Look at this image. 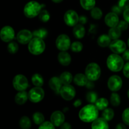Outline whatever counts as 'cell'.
Here are the masks:
<instances>
[{
	"label": "cell",
	"instance_id": "cell-1",
	"mask_svg": "<svg viewBox=\"0 0 129 129\" xmlns=\"http://www.w3.org/2000/svg\"><path fill=\"white\" fill-rule=\"evenodd\" d=\"M98 109L95 105L89 104L84 106L79 112V118L83 122L90 123L98 118Z\"/></svg>",
	"mask_w": 129,
	"mask_h": 129
},
{
	"label": "cell",
	"instance_id": "cell-2",
	"mask_svg": "<svg viewBox=\"0 0 129 129\" xmlns=\"http://www.w3.org/2000/svg\"><path fill=\"white\" fill-rule=\"evenodd\" d=\"M107 67L113 72L120 71L124 66L123 59L117 54H113L108 57L107 60Z\"/></svg>",
	"mask_w": 129,
	"mask_h": 129
},
{
	"label": "cell",
	"instance_id": "cell-3",
	"mask_svg": "<svg viewBox=\"0 0 129 129\" xmlns=\"http://www.w3.org/2000/svg\"><path fill=\"white\" fill-rule=\"evenodd\" d=\"M42 5L37 1H31L25 5L23 9V13L25 16L29 18L35 17L40 14L42 11Z\"/></svg>",
	"mask_w": 129,
	"mask_h": 129
},
{
	"label": "cell",
	"instance_id": "cell-4",
	"mask_svg": "<svg viewBox=\"0 0 129 129\" xmlns=\"http://www.w3.org/2000/svg\"><path fill=\"white\" fill-rule=\"evenodd\" d=\"M28 49L31 54L35 55L42 54L45 49V44L43 39L34 37L28 43Z\"/></svg>",
	"mask_w": 129,
	"mask_h": 129
},
{
	"label": "cell",
	"instance_id": "cell-5",
	"mask_svg": "<svg viewBox=\"0 0 129 129\" xmlns=\"http://www.w3.org/2000/svg\"><path fill=\"white\" fill-rule=\"evenodd\" d=\"M85 75L88 80L92 81L98 80L101 76L100 67L95 62L89 63L86 68Z\"/></svg>",
	"mask_w": 129,
	"mask_h": 129
},
{
	"label": "cell",
	"instance_id": "cell-6",
	"mask_svg": "<svg viewBox=\"0 0 129 129\" xmlns=\"http://www.w3.org/2000/svg\"><path fill=\"white\" fill-rule=\"evenodd\" d=\"M13 86L14 88L18 91H25L28 86L27 78L22 74H17L13 79Z\"/></svg>",
	"mask_w": 129,
	"mask_h": 129
},
{
	"label": "cell",
	"instance_id": "cell-7",
	"mask_svg": "<svg viewBox=\"0 0 129 129\" xmlns=\"http://www.w3.org/2000/svg\"><path fill=\"white\" fill-rule=\"evenodd\" d=\"M45 93L41 87L35 86L28 92V99L33 103H39L44 98Z\"/></svg>",
	"mask_w": 129,
	"mask_h": 129
},
{
	"label": "cell",
	"instance_id": "cell-8",
	"mask_svg": "<svg viewBox=\"0 0 129 129\" xmlns=\"http://www.w3.org/2000/svg\"><path fill=\"white\" fill-rule=\"evenodd\" d=\"M57 48L60 51H66L71 47V40L66 34L59 35L55 41Z\"/></svg>",
	"mask_w": 129,
	"mask_h": 129
},
{
	"label": "cell",
	"instance_id": "cell-9",
	"mask_svg": "<svg viewBox=\"0 0 129 129\" xmlns=\"http://www.w3.org/2000/svg\"><path fill=\"white\" fill-rule=\"evenodd\" d=\"M79 17L78 13L73 10H68L64 16L65 23L69 26H74L79 22Z\"/></svg>",
	"mask_w": 129,
	"mask_h": 129
},
{
	"label": "cell",
	"instance_id": "cell-10",
	"mask_svg": "<svg viewBox=\"0 0 129 129\" xmlns=\"http://www.w3.org/2000/svg\"><path fill=\"white\" fill-rule=\"evenodd\" d=\"M60 94L63 99L69 101L75 97L76 90L73 86L70 84H65L60 89Z\"/></svg>",
	"mask_w": 129,
	"mask_h": 129
},
{
	"label": "cell",
	"instance_id": "cell-11",
	"mask_svg": "<svg viewBox=\"0 0 129 129\" xmlns=\"http://www.w3.org/2000/svg\"><path fill=\"white\" fill-rule=\"evenodd\" d=\"M122 78L117 75H113L108 81V87L112 91L116 92L119 91L122 87Z\"/></svg>",
	"mask_w": 129,
	"mask_h": 129
},
{
	"label": "cell",
	"instance_id": "cell-12",
	"mask_svg": "<svg viewBox=\"0 0 129 129\" xmlns=\"http://www.w3.org/2000/svg\"><path fill=\"white\" fill-rule=\"evenodd\" d=\"M0 38L5 42H10L15 38V31L10 26H5L0 31Z\"/></svg>",
	"mask_w": 129,
	"mask_h": 129
},
{
	"label": "cell",
	"instance_id": "cell-13",
	"mask_svg": "<svg viewBox=\"0 0 129 129\" xmlns=\"http://www.w3.org/2000/svg\"><path fill=\"white\" fill-rule=\"evenodd\" d=\"M110 49L113 52L114 54H121L123 53L127 49L126 44L122 40L117 39L114 40L111 42L109 45Z\"/></svg>",
	"mask_w": 129,
	"mask_h": 129
},
{
	"label": "cell",
	"instance_id": "cell-14",
	"mask_svg": "<svg viewBox=\"0 0 129 129\" xmlns=\"http://www.w3.org/2000/svg\"><path fill=\"white\" fill-rule=\"evenodd\" d=\"M33 37L32 32L26 29L20 30L16 35V39L21 44H28Z\"/></svg>",
	"mask_w": 129,
	"mask_h": 129
},
{
	"label": "cell",
	"instance_id": "cell-15",
	"mask_svg": "<svg viewBox=\"0 0 129 129\" xmlns=\"http://www.w3.org/2000/svg\"><path fill=\"white\" fill-rule=\"evenodd\" d=\"M65 121V116L60 111H55L53 112L50 116V122L55 127H60Z\"/></svg>",
	"mask_w": 129,
	"mask_h": 129
},
{
	"label": "cell",
	"instance_id": "cell-16",
	"mask_svg": "<svg viewBox=\"0 0 129 129\" xmlns=\"http://www.w3.org/2000/svg\"><path fill=\"white\" fill-rule=\"evenodd\" d=\"M105 22L107 26L110 28L117 26L119 23L118 15L113 12L108 13L105 18Z\"/></svg>",
	"mask_w": 129,
	"mask_h": 129
},
{
	"label": "cell",
	"instance_id": "cell-17",
	"mask_svg": "<svg viewBox=\"0 0 129 129\" xmlns=\"http://www.w3.org/2000/svg\"><path fill=\"white\" fill-rule=\"evenodd\" d=\"M49 84L50 88L52 89L54 91H55L56 93H60V89L62 86V83L61 80H60V78H57V77H52L51 79L49 80Z\"/></svg>",
	"mask_w": 129,
	"mask_h": 129
},
{
	"label": "cell",
	"instance_id": "cell-18",
	"mask_svg": "<svg viewBox=\"0 0 129 129\" xmlns=\"http://www.w3.org/2000/svg\"><path fill=\"white\" fill-rule=\"evenodd\" d=\"M91 129H109L108 121L103 117L96 118L92 122Z\"/></svg>",
	"mask_w": 129,
	"mask_h": 129
},
{
	"label": "cell",
	"instance_id": "cell-19",
	"mask_svg": "<svg viewBox=\"0 0 129 129\" xmlns=\"http://www.w3.org/2000/svg\"><path fill=\"white\" fill-rule=\"evenodd\" d=\"M58 60L61 65L68 66L71 62V57L66 51H62L58 55Z\"/></svg>",
	"mask_w": 129,
	"mask_h": 129
},
{
	"label": "cell",
	"instance_id": "cell-20",
	"mask_svg": "<svg viewBox=\"0 0 129 129\" xmlns=\"http://www.w3.org/2000/svg\"><path fill=\"white\" fill-rule=\"evenodd\" d=\"M28 99V93H27V92L25 91H19L15 97V103L20 105L25 104Z\"/></svg>",
	"mask_w": 129,
	"mask_h": 129
},
{
	"label": "cell",
	"instance_id": "cell-21",
	"mask_svg": "<svg viewBox=\"0 0 129 129\" xmlns=\"http://www.w3.org/2000/svg\"><path fill=\"white\" fill-rule=\"evenodd\" d=\"M73 81L76 85L79 86H84L86 85L88 81V79L85 74H83L82 73H78V74H76L75 76L74 77Z\"/></svg>",
	"mask_w": 129,
	"mask_h": 129
},
{
	"label": "cell",
	"instance_id": "cell-22",
	"mask_svg": "<svg viewBox=\"0 0 129 129\" xmlns=\"http://www.w3.org/2000/svg\"><path fill=\"white\" fill-rule=\"evenodd\" d=\"M85 28H84L83 25L81 24H77L76 25L74 26L73 28V34L74 36L75 37L76 39H81L83 38L85 35Z\"/></svg>",
	"mask_w": 129,
	"mask_h": 129
},
{
	"label": "cell",
	"instance_id": "cell-23",
	"mask_svg": "<svg viewBox=\"0 0 129 129\" xmlns=\"http://www.w3.org/2000/svg\"><path fill=\"white\" fill-rule=\"evenodd\" d=\"M111 40L110 37L109 35H107L106 34H103V35H100L98 37V40H97V43H98V45L102 47H106L109 46L110 44H111Z\"/></svg>",
	"mask_w": 129,
	"mask_h": 129
},
{
	"label": "cell",
	"instance_id": "cell-24",
	"mask_svg": "<svg viewBox=\"0 0 129 129\" xmlns=\"http://www.w3.org/2000/svg\"><path fill=\"white\" fill-rule=\"evenodd\" d=\"M121 34H122V30L117 26L111 28L108 31V35L113 40L119 39L121 36Z\"/></svg>",
	"mask_w": 129,
	"mask_h": 129
},
{
	"label": "cell",
	"instance_id": "cell-25",
	"mask_svg": "<svg viewBox=\"0 0 129 129\" xmlns=\"http://www.w3.org/2000/svg\"><path fill=\"white\" fill-rule=\"evenodd\" d=\"M60 79L62 84L65 85V84H69L71 83L72 81L73 80V77L71 73L66 71L60 74Z\"/></svg>",
	"mask_w": 129,
	"mask_h": 129
},
{
	"label": "cell",
	"instance_id": "cell-26",
	"mask_svg": "<svg viewBox=\"0 0 129 129\" xmlns=\"http://www.w3.org/2000/svg\"><path fill=\"white\" fill-rule=\"evenodd\" d=\"M19 125L21 129H30L31 127V122L28 117L23 116L20 118Z\"/></svg>",
	"mask_w": 129,
	"mask_h": 129
},
{
	"label": "cell",
	"instance_id": "cell-27",
	"mask_svg": "<svg viewBox=\"0 0 129 129\" xmlns=\"http://www.w3.org/2000/svg\"><path fill=\"white\" fill-rule=\"evenodd\" d=\"M31 82L35 86L42 87L44 84V79L41 74L36 73V74H34L31 77Z\"/></svg>",
	"mask_w": 129,
	"mask_h": 129
},
{
	"label": "cell",
	"instance_id": "cell-28",
	"mask_svg": "<svg viewBox=\"0 0 129 129\" xmlns=\"http://www.w3.org/2000/svg\"><path fill=\"white\" fill-rule=\"evenodd\" d=\"M81 6L86 10H91L95 6V0H80Z\"/></svg>",
	"mask_w": 129,
	"mask_h": 129
},
{
	"label": "cell",
	"instance_id": "cell-29",
	"mask_svg": "<svg viewBox=\"0 0 129 129\" xmlns=\"http://www.w3.org/2000/svg\"><path fill=\"white\" fill-rule=\"evenodd\" d=\"M95 106L98 108V110H104L108 107V101L105 98H99L96 102Z\"/></svg>",
	"mask_w": 129,
	"mask_h": 129
},
{
	"label": "cell",
	"instance_id": "cell-30",
	"mask_svg": "<svg viewBox=\"0 0 129 129\" xmlns=\"http://www.w3.org/2000/svg\"><path fill=\"white\" fill-rule=\"evenodd\" d=\"M115 115L114 111L113 109L110 108H107L106 109H105L104 110H103V113H102V117H103L104 119H105L106 120L110 121L112 120L113 118Z\"/></svg>",
	"mask_w": 129,
	"mask_h": 129
},
{
	"label": "cell",
	"instance_id": "cell-31",
	"mask_svg": "<svg viewBox=\"0 0 129 129\" xmlns=\"http://www.w3.org/2000/svg\"><path fill=\"white\" fill-rule=\"evenodd\" d=\"M33 37L39 39H44L47 37L48 34L47 30L45 28H40L39 30H36L32 32Z\"/></svg>",
	"mask_w": 129,
	"mask_h": 129
},
{
	"label": "cell",
	"instance_id": "cell-32",
	"mask_svg": "<svg viewBox=\"0 0 129 129\" xmlns=\"http://www.w3.org/2000/svg\"><path fill=\"white\" fill-rule=\"evenodd\" d=\"M32 118L34 122L37 125H40L43 122H45L44 121L45 120V118H44V115L40 113V112H35V113H34V115H33Z\"/></svg>",
	"mask_w": 129,
	"mask_h": 129
},
{
	"label": "cell",
	"instance_id": "cell-33",
	"mask_svg": "<svg viewBox=\"0 0 129 129\" xmlns=\"http://www.w3.org/2000/svg\"><path fill=\"white\" fill-rule=\"evenodd\" d=\"M91 15L92 18L95 20H100L102 17L103 15V12L102 10L98 7H95L94 6L91 10Z\"/></svg>",
	"mask_w": 129,
	"mask_h": 129
},
{
	"label": "cell",
	"instance_id": "cell-34",
	"mask_svg": "<svg viewBox=\"0 0 129 129\" xmlns=\"http://www.w3.org/2000/svg\"><path fill=\"white\" fill-rule=\"evenodd\" d=\"M110 103L114 107H118L121 103L120 97L118 94L116 93H113L110 96Z\"/></svg>",
	"mask_w": 129,
	"mask_h": 129
},
{
	"label": "cell",
	"instance_id": "cell-35",
	"mask_svg": "<svg viewBox=\"0 0 129 129\" xmlns=\"http://www.w3.org/2000/svg\"><path fill=\"white\" fill-rule=\"evenodd\" d=\"M86 98L89 103L93 104V103H95L98 100V95L96 92L89 91L86 95Z\"/></svg>",
	"mask_w": 129,
	"mask_h": 129
},
{
	"label": "cell",
	"instance_id": "cell-36",
	"mask_svg": "<svg viewBox=\"0 0 129 129\" xmlns=\"http://www.w3.org/2000/svg\"><path fill=\"white\" fill-rule=\"evenodd\" d=\"M83 49V45L80 42H74L71 45V49L74 52H79Z\"/></svg>",
	"mask_w": 129,
	"mask_h": 129
},
{
	"label": "cell",
	"instance_id": "cell-37",
	"mask_svg": "<svg viewBox=\"0 0 129 129\" xmlns=\"http://www.w3.org/2000/svg\"><path fill=\"white\" fill-rule=\"evenodd\" d=\"M39 19L43 22H47L50 19V14L49 11L46 10H43L40 11V14L39 15Z\"/></svg>",
	"mask_w": 129,
	"mask_h": 129
},
{
	"label": "cell",
	"instance_id": "cell-38",
	"mask_svg": "<svg viewBox=\"0 0 129 129\" xmlns=\"http://www.w3.org/2000/svg\"><path fill=\"white\" fill-rule=\"evenodd\" d=\"M8 50L9 53L11 54H14L16 53L18 50L19 47L17 43L15 42H11L10 44L8 45Z\"/></svg>",
	"mask_w": 129,
	"mask_h": 129
},
{
	"label": "cell",
	"instance_id": "cell-39",
	"mask_svg": "<svg viewBox=\"0 0 129 129\" xmlns=\"http://www.w3.org/2000/svg\"><path fill=\"white\" fill-rule=\"evenodd\" d=\"M38 129H55V126L51 122L46 121L40 125Z\"/></svg>",
	"mask_w": 129,
	"mask_h": 129
},
{
	"label": "cell",
	"instance_id": "cell-40",
	"mask_svg": "<svg viewBox=\"0 0 129 129\" xmlns=\"http://www.w3.org/2000/svg\"><path fill=\"white\" fill-rule=\"evenodd\" d=\"M122 120L125 124L129 126V108H126L122 113Z\"/></svg>",
	"mask_w": 129,
	"mask_h": 129
},
{
	"label": "cell",
	"instance_id": "cell-41",
	"mask_svg": "<svg viewBox=\"0 0 129 129\" xmlns=\"http://www.w3.org/2000/svg\"><path fill=\"white\" fill-rule=\"evenodd\" d=\"M118 5L122 10L124 11L129 8V0H119Z\"/></svg>",
	"mask_w": 129,
	"mask_h": 129
},
{
	"label": "cell",
	"instance_id": "cell-42",
	"mask_svg": "<svg viewBox=\"0 0 129 129\" xmlns=\"http://www.w3.org/2000/svg\"><path fill=\"white\" fill-rule=\"evenodd\" d=\"M117 26H118L122 31H123V30H126L128 28V23L125 21H125H120L118 23Z\"/></svg>",
	"mask_w": 129,
	"mask_h": 129
},
{
	"label": "cell",
	"instance_id": "cell-43",
	"mask_svg": "<svg viewBox=\"0 0 129 129\" xmlns=\"http://www.w3.org/2000/svg\"><path fill=\"white\" fill-rule=\"evenodd\" d=\"M123 73L126 78H129V61L126 63L123 66Z\"/></svg>",
	"mask_w": 129,
	"mask_h": 129
},
{
	"label": "cell",
	"instance_id": "cell-44",
	"mask_svg": "<svg viewBox=\"0 0 129 129\" xmlns=\"http://www.w3.org/2000/svg\"><path fill=\"white\" fill-rule=\"evenodd\" d=\"M112 12L115 13H116L118 15H120V14L122 13V11H123V10H122V9L118 6H118H116V5L113 6V7H112Z\"/></svg>",
	"mask_w": 129,
	"mask_h": 129
},
{
	"label": "cell",
	"instance_id": "cell-45",
	"mask_svg": "<svg viewBox=\"0 0 129 129\" xmlns=\"http://www.w3.org/2000/svg\"><path fill=\"white\" fill-rule=\"evenodd\" d=\"M123 18L129 24V8L123 11Z\"/></svg>",
	"mask_w": 129,
	"mask_h": 129
},
{
	"label": "cell",
	"instance_id": "cell-46",
	"mask_svg": "<svg viewBox=\"0 0 129 129\" xmlns=\"http://www.w3.org/2000/svg\"><path fill=\"white\" fill-rule=\"evenodd\" d=\"M122 58L123 59V60H126V61H129V49L125 50V51L123 53Z\"/></svg>",
	"mask_w": 129,
	"mask_h": 129
},
{
	"label": "cell",
	"instance_id": "cell-47",
	"mask_svg": "<svg viewBox=\"0 0 129 129\" xmlns=\"http://www.w3.org/2000/svg\"><path fill=\"white\" fill-rule=\"evenodd\" d=\"M60 129H72V126L68 122H64L61 126H60Z\"/></svg>",
	"mask_w": 129,
	"mask_h": 129
},
{
	"label": "cell",
	"instance_id": "cell-48",
	"mask_svg": "<svg viewBox=\"0 0 129 129\" xmlns=\"http://www.w3.org/2000/svg\"><path fill=\"white\" fill-rule=\"evenodd\" d=\"M79 22L81 25H84L87 22V18L84 16H81L79 19Z\"/></svg>",
	"mask_w": 129,
	"mask_h": 129
},
{
	"label": "cell",
	"instance_id": "cell-49",
	"mask_svg": "<svg viewBox=\"0 0 129 129\" xmlns=\"http://www.w3.org/2000/svg\"><path fill=\"white\" fill-rule=\"evenodd\" d=\"M86 86L88 88H89V89H92V88H94V83H93V81H92L88 80V83H87Z\"/></svg>",
	"mask_w": 129,
	"mask_h": 129
},
{
	"label": "cell",
	"instance_id": "cell-50",
	"mask_svg": "<svg viewBox=\"0 0 129 129\" xmlns=\"http://www.w3.org/2000/svg\"><path fill=\"white\" fill-rule=\"evenodd\" d=\"M115 129H127V127L123 123H119L115 127Z\"/></svg>",
	"mask_w": 129,
	"mask_h": 129
},
{
	"label": "cell",
	"instance_id": "cell-51",
	"mask_svg": "<svg viewBox=\"0 0 129 129\" xmlns=\"http://www.w3.org/2000/svg\"><path fill=\"white\" fill-rule=\"evenodd\" d=\"M81 101L80 100H76L75 102H74V107H79V106L81 105Z\"/></svg>",
	"mask_w": 129,
	"mask_h": 129
},
{
	"label": "cell",
	"instance_id": "cell-52",
	"mask_svg": "<svg viewBox=\"0 0 129 129\" xmlns=\"http://www.w3.org/2000/svg\"><path fill=\"white\" fill-rule=\"evenodd\" d=\"M52 1L55 3H61L63 0H52Z\"/></svg>",
	"mask_w": 129,
	"mask_h": 129
},
{
	"label": "cell",
	"instance_id": "cell-53",
	"mask_svg": "<svg viewBox=\"0 0 129 129\" xmlns=\"http://www.w3.org/2000/svg\"><path fill=\"white\" fill-rule=\"evenodd\" d=\"M127 96H128V98H129V89L128 90V92H127Z\"/></svg>",
	"mask_w": 129,
	"mask_h": 129
},
{
	"label": "cell",
	"instance_id": "cell-54",
	"mask_svg": "<svg viewBox=\"0 0 129 129\" xmlns=\"http://www.w3.org/2000/svg\"><path fill=\"white\" fill-rule=\"evenodd\" d=\"M128 47H129V39H128Z\"/></svg>",
	"mask_w": 129,
	"mask_h": 129
}]
</instances>
